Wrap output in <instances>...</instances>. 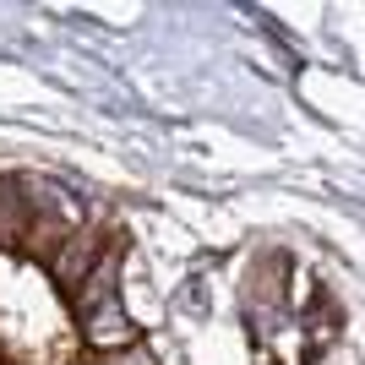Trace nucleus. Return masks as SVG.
I'll list each match as a JSON object with an SVG mask.
<instances>
[{
    "instance_id": "f257e3e1",
    "label": "nucleus",
    "mask_w": 365,
    "mask_h": 365,
    "mask_svg": "<svg viewBox=\"0 0 365 365\" xmlns=\"http://www.w3.org/2000/svg\"><path fill=\"white\" fill-rule=\"evenodd\" d=\"M104 251H109V245H104V224H82L71 240L49 257V284H55L61 294H76L93 278V267L104 262Z\"/></svg>"
},
{
    "instance_id": "f03ea898",
    "label": "nucleus",
    "mask_w": 365,
    "mask_h": 365,
    "mask_svg": "<svg viewBox=\"0 0 365 365\" xmlns=\"http://www.w3.org/2000/svg\"><path fill=\"white\" fill-rule=\"evenodd\" d=\"M76 327H82V344H88L93 354H120V349H137V338H142V327L120 311V300L82 311V317H76Z\"/></svg>"
},
{
    "instance_id": "7ed1b4c3",
    "label": "nucleus",
    "mask_w": 365,
    "mask_h": 365,
    "mask_svg": "<svg viewBox=\"0 0 365 365\" xmlns=\"http://www.w3.org/2000/svg\"><path fill=\"white\" fill-rule=\"evenodd\" d=\"M28 229H33V207H28V197H22V185L0 180V251L28 245Z\"/></svg>"
},
{
    "instance_id": "20e7f679",
    "label": "nucleus",
    "mask_w": 365,
    "mask_h": 365,
    "mask_svg": "<svg viewBox=\"0 0 365 365\" xmlns=\"http://www.w3.org/2000/svg\"><path fill=\"white\" fill-rule=\"evenodd\" d=\"M115 284H120V251L109 245V251H104V262L93 267V278H88V284H82V289L71 294V311L82 317V311H93V305H109V300H120V294H115Z\"/></svg>"
},
{
    "instance_id": "39448f33",
    "label": "nucleus",
    "mask_w": 365,
    "mask_h": 365,
    "mask_svg": "<svg viewBox=\"0 0 365 365\" xmlns=\"http://www.w3.org/2000/svg\"><path fill=\"white\" fill-rule=\"evenodd\" d=\"M93 365H153V354L137 344V349H120V354H98Z\"/></svg>"
},
{
    "instance_id": "423d86ee",
    "label": "nucleus",
    "mask_w": 365,
    "mask_h": 365,
    "mask_svg": "<svg viewBox=\"0 0 365 365\" xmlns=\"http://www.w3.org/2000/svg\"><path fill=\"white\" fill-rule=\"evenodd\" d=\"M0 360H6V354H0Z\"/></svg>"
},
{
    "instance_id": "0eeeda50",
    "label": "nucleus",
    "mask_w": 365,
    "mask_h": 365,
    "mask_svg": "<svg viewBox=\"0 0 365 365\" xmlns=\"http://www.w3.org/2000/svg\"><path fill=\"white\" fill-rule=\"evenodd\" d=\"M0 365H6V360H0Z\"/></svg>"
}]
</instances>
